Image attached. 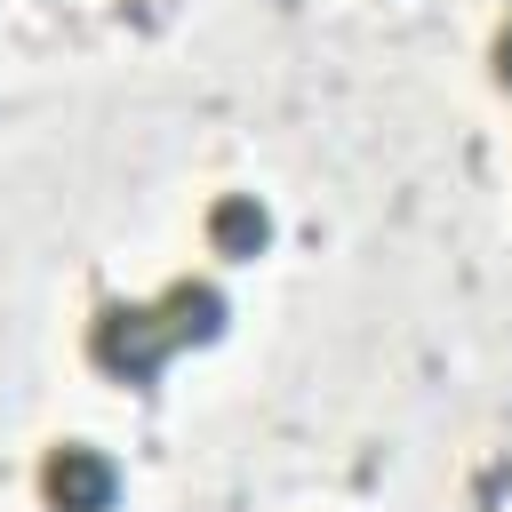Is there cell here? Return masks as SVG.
Wrapping results in <instances>:
<instances>
[{
	"mask_svg": "<svg viewBox=\"0 0 512 512\" xmlns=\"http://www.w3.org/2000/svg\"><path fill=\"white\" fill-rule=\"evenodd\" d=\"M88 360L112 376V384H152L168 360H176V336L160 320V296L152 304H104L88 320Z\"/></svg>",
	"mask_w": 512,
	"mask_h": 512,
	"instance_id": "6da1fadb",
	"label": "cell"
},
{
	"mask_svg": "<svg viewBox=\"0 0 512 512\" xmlns=\"http://www.w3.org/2000/svg\"><path fill=\"white\" fill-rule=\"evenodd\" d=\"M40 504L48 512H112L120 504V464L88 440H56L40 456Z\"/></svg>",
	"mask_w": 512,
	"mask_h": 512,
	"instance_id": "7a4b0ae2",
	"label": "cell"
},
{
	"mask_svg": "<svg viewBox=\"0 0 512 512\" xmlns=\"http://www.w3.org/2000/svg\"><path fill=\"white\" fill-rule=\"evenodd\" d=\"M160 320H168V336H176V352L184 344H216L224 336V320H232V304H224V288L216 280H168L160 288Z\"/></svg>",
	"mask_w": 512,
	"mask_h": 512,
	"instance_id": "3957f363",
	"label": "cell"
},
{
	"mask_svg": "<svg viewBox=\"0 0 512 512\" xmlns=\"http://www.w3.org/2000/svg\"><path fill=\"white\" fill-rule=\"evenodd\" d=\"M208 248H216L224 264H256V256L272 248V208H264L256 192H224V200L208 208Z\"/></svg>",
	"mask_w": 512,
	"mask_h": 512,
	"instance_id": "277c9868",
	"label": "cell"
},
{
	"mask_svg": "<svg viewBox=\"0 0 512 512\" xmlns=\"http://www.w3.org/2000/svg\"><path fill=\"white\" fill-rule=\"evenodd\" d=\"M488 56H496V80H504V88H512V24H504V32H496V48H488Z\"/></svg>",
	"mask_w": 512,
	"mask_h": 512,
	"instance_id": "5b68a950",
	"label": "cell"
}]
</instances>
